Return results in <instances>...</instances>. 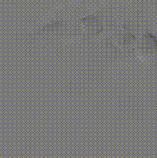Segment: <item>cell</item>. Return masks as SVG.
I'll return each instance as SVG.
<instances>
[{
  "mask_svg": "<svg viewBox=\"0 0 157 158\" xmlns=\"http://www.w3.org/2000/svg\"><path fill=\"white\" fill-rule=\"evenodd\" d=\"M141 44L142 48L149 53H153L157 48V41L153 35L151 34L144 35Z\"/></svg>",
  "mask_w": 157,
  "mask_h": 158,
  "instance_id": "cell-1",
  "label": "cell"
}]
</instances>
